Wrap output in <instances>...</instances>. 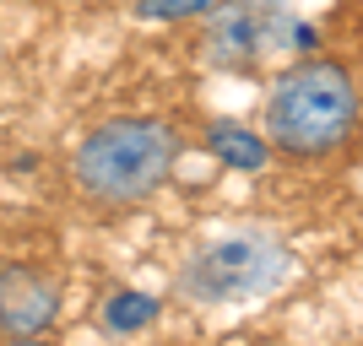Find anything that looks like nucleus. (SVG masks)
<instances>
[{"instance_id": "obj_1", "label": "nucleus", "mask_w": 363, "mask_h": 346, "mask_svg": "<svg viewBox=\"0 0 363 346\" xmlns=\"http://www.w3.org/2000/svg\"><path fill=\"white\" fill-rule=\"evenodd\" d=\"M363 130L358 71L331 54H303L266 87L260 136L282 163H331Z\"/></svg>"}, {"instance_id": "obj_2", "label": "nucleus", "mask_w": 363, "mask_h": 346, "mask_svg": "<svg viewBox=\"0 0 363 346\" xmlns=\"http://www.w3.org/2000/svg\"><path fill=\"white\" fill-rule=\"evenodd\" d=\"M184 157V130L163 114H114L92 125L65 157V179L76 200L104 217L147 206Z\"/></svg>"}, {"instance_id": "obj_3", "label": "nucleus", "mask_w": 363, "mask_h": 346, "mask_svg": "<svg viewBox=\"0 0 363 346\" xmlns=\"http://www.w3.org/2000/svg\"><path fill=\"white\" fill-rule=\"evenodd\" d=\"M293 271V249L266 227H244V233H223V238L201 243L196 255L179 265L174 292L196 308H239V303H260Z\"/></svg>"}, {"instance_id": "obj_4", "label": "nucleus", "mask_w": 363, "mask_h": 346, "mask_svg": "<svg viewBox=\"0 0 363 346\" xmlns=\"http://www.w3.org/2000/svg\"><path fill=\"white\" fill-rule=\"evenodd\" d=\"M288 0H217L201 28V60L212 71H255L272 44L288 38Z\"/></svg>"}, {"instance_id": "obj_5", "label": "nucleus", "mask_w": 363, "mask_h": 346, "mask_svg": "<svg viewBox=\"0 0 363 346\" xmlns=\"http://www.w3.org/2000/svg\"><path fill=\"white\" fill-rule=\"evenodd\" d=\"M55 319H60V282L44 265H28V260L0 265V341L49 335Z\"/></svg>"}, {"instance_id": "obj_6", "label": "nucleus", "mask_w": 363, "mask_h": 346, "mask_svg": "<svg viewBox=\"0 0 363 346\" xmlns=\"http://www.w3.org/2000/svg\"><path fill=\"white\" fill-rule=\"evenodd\" d=\"M206 151H212L223 168H233V173H255V168H266V157H272L266 136L250 130V125H239V120H212L206 125Z\"/></svg>"}, {"instance_id": "obj_7", "label": "nucleus", "mask_w": 363, "mask_h": 346, "mask_svg": "<svg viewBox=\"0 0 363 346\" xmlns=\"http://www.w3.org/2000/svg\"><path fill=\"white\" fill-rule=\"evenodd\" d=\"M157 308H163V303L147 298V292H114V298H108V308H104V325H108L114 335H130V330H141V325H152V319H157Z\"/></svg>"}, {"instance_id": "obj_8", "label": "nucleus", "mask_w": 363, "mask_h": 346, "mask_svg": "<svg viewBox=\"0 0 363 346\" xmlns=\"http://www.w3.org/2000/svg\"><path fill=\"white\" fill-rule=\"evenodd\" d=\"M217 0H136V16L147 22H184V16H206Z\"/></svg>"}, {"instance_id": "obj_9", "label": "nucleus", "mask_w": 363, "mask_h": 346, "mask_svg": "<svg viewBox=\"0 0 363 346\" xmlns=\"http://www.w3.org/2000/svg\"><path fill=\"white\" fill-rule=\"evenodd\" d=\"M0 346H55L49 335H16V341H0Z\"/></svg>"}, {"instance_id": "obj_10", "label": "nucleus", "mask_w": 363, "mask_h": 346, "mask_svg": "<svg viewBox=\"0 0 363 346\" xmlns=\"http://www.w3.org/2000/svg\"><path fill=\"white\" fill-rule=\"evenodd\" d=\"M65 6H87V11H92V6H108V0H65Z\"/></svg>"}]
</instances>
